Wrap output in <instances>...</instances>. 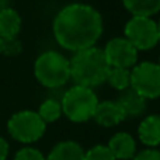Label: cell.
<instances>
[{
	"mask_svg": "<svg viewBox=\"0 0 160 160\" xmlns=\"http://www.w3.org/2000/svg\"><path fill=\"white\" fill-rule=\"evenodd\" d=\"M138 135L142 143L148 146L160 145V114L149 115L141 122L138 129Z\"/></svg>",
	"mask_w": 160,
	"mask_h": 160,
	"instance_id": "7c38bea8",
	"label": "cell"
},
{
	"mask_svg": "<svg viewBox=\"0 0 160 160\" xmlns=\"http://www.w3.org/2000/svg\"><path fill=\"white\" fill-rule=\"evenodd\" d=\"M158 65H159V66H160V58H159V63H158Z\"/></svg>",
	"mask_w": 160,
	"mask_h": 160,
	"instance_id": "484cf974",
	"label": "cell"
},
{
	"mask_svg": "<svg viewBox=\"0 0 160 160\" xmlns=\"http://www.w3.org/2000/svg\"><path fill=\"white\" fill-rule=\"evenodd\" d=\"M70 79L79 86L93 88L101 86L107 80L110 65L104 51L97 47L75 52L70 59Z\"/></svg>",
	"mask_w": 160,
	"mask_h": 160,
	"instance_id": "7a4b0ae2",
	"label": "cell"
},
{
	"mask_svg": "<svg viewBox=\"0 0 160 160\" xmlns=\"http://www.w3.org/2000/svg\"><path fill=\"white\" fill-rule=\"evenodd\" d=\"M22 51V44L17 38L13 39H4L2 47V53L6 56H17Z\"/></svg>",
	"mask_w": 160,
	"mask_h": 160,
	"instance_id": "d6986e66",
	"label": "cell"
},
{
	"mask_svg": "<svg viewBox=\"0 0 160 160\" xmlns=\"http://www.w3.org/2000/svg\"><path fill=\"white\" fill-rule=\"evenodd\" d=\"M122 4L132 16L152 17L160 11V0H122Z\"/></svg>",
	"mask_w": 160,
	"mask_h": 160,
	"instance_id": "9a60e30c",
	"label": "cell"
},
{
	"mask_svg": "<svg viewBox=\"0 0 160 160\" xmlns=\"http://www.w3.org/2000/svg\"><path fill=\"white\" fill-rule=\"evenodd\" d=\"M84 160H117L107 146L97 145L84 153Z\"/></svg>",
	"mask_w": 160,
	"mask_h": 160,
	"instance_id": "ac0fdd59",
	"label": "cell"
},
{
	"mask_svg": "<svg viewBox=\"0 0 160 160\" xmlns=\"http://www.w3.org/2000/svg\"><path fill=\"white\" fill-rule=\"evenodd\" d=\"M108 149L117 160H129L136 152V143L133 138L127 132H118L110 139Z\"/></svg>",
	"mask_w": 160,
	"mask_h": 160,
	"instance_id": "30bf717a",
	"label": "cell"
},
{
	"mask_svg": "<svg viewBox=\"0 0 160 160\" xmlns=\"http://www.w3.org/2000/svg\"><path fill=\"white\" fill-rule=\"evenodd\" d=\"M132 160H160V150L145 149L135 156Z\"/></svg>",
	"mask_w": 160,
	"mask_h": 160,
	"instance_id": "44dd1931",
	"label": "cell"
},
{
	"mask_svg": "<svg viewBox=\"0 0 160 160\" xmlns=\"http://www.w3.org/2000/svg\"><path fill=\"white\" fill-rule=\"evenodd\" d=\"M7 129L11 138L22 143H32L42 138L47 124L35 111H20L14 114L7 122Z\"/></svg>",
	"mask_w": 160,
	"mask_h": 160,
	"instance_id": "5b68a950",
	"label": "cell"
},
{
	"mask_svg": "<svg viewBox=\"0 0 160 160\" xmlns=\"http://www.w3.org/2000/svg\"><path fill=\"white\" fill-rule=\"evenodd\" d=\"M118 104L127 117H138L146 110V100L131 87L124 90L122 96L118 98Z\"/></svg>",
	"mask_w": 160,
	"mask_h": 160,
	"instance_id": "4fadbf2b",
	"label": "cell"
},
{
	"mask_svg": "<svg viewBox=\"0 0 160 160\" xmlns=\"http://www.w3.org/2000/svg\"><path fill=\"white\" fill-rule=\"evenodd\" d=\"M108 84L118 91H124L131 87V69L124 68H110L107 75Z\"/></svg>",
	"mask_w": 160,
	"mask_h": 160,
	"instance_id": "2e32d148",
	"label": "cell"
},
{
	"mask_svg": "<svg viewBox=\"0 0 160 160\" xmlns=\"http://www.w3.org/2000/svg\"><path fill=\"white\" fill-rule=\"evenodd\" d=\"M2 47H3V39L0 38V55H2Z\"/></svg>",
	"mask_w": 160,
	"mask_h": 160,
	"instance_id": "d4e9b609",
	"label": "cell"
},
{
	"mask_svg": "<svg viewBox=\"0 0 160 160\" xmlns=\"http://www.w3.org/2000/svg\"><path fill=\"white\" fill-rule=\"evenodd\" d=\"M10 7V0H0V10Z\"/></svg>",
	"mask_w": 160,
	"mask_h": 160,
	"instance_id": "603a6c76",
	"label": "cell"
},
{
	"mask_svg": "<svg viewBox=\"0 0 160 160\" xmlns=\"http://www.w3.org/2000/svg\"><path fill=\"white\" fill-rule=\"evenodd\" d=\"M93 118L101 127H115L121 124L127 118V115L118 101H98Z\"/></svg>",
	"mask_w": 160,
	"mask_h": 160,
	"instance_id": "9c48e42d",
	"label": "cell"
},
{
	"mask_svg": "<svg viewBox=\"0 0 160 160\" xmlns=\"http://www.w3.org/2000/svg\"><path fill=\"white\" fill-rule=\"evenodd\" d=\"M104 30L97 8L83 3H72L58 11L52 22L56 42L72 52L96 47Z\"/></svg>",
	"mask_w": 160,
	"mask_h": 160,
	"instance_id": "6da1fadb",
	"label": "cell"
},
{
	"mask_svg": "<svg viewBox=\"0 0 160 160\" xmlns=\"http://www.w3.org/2000/svg\"><path fill=\"white\" fill-rule=\"evenodd\" d=\"M20 30H21L20 14L11 7L0 10V38L3 41L17 38Z\"/></svg>",
	"mask_w": 160,
	"mask_h": 160,
	"instance_id": "8fae6325",
	"label": "cell"
},
{
	"mask_svg": "<svg viewBox=\"0 0 160 160\" xmlns=\"http://www.w3.org/2000/svg\"><path fill=\"white\" fill-rule=\"evenodd\" d=\"M34 75L44 87L58 88L70 79V62L55 51L44 52L34 63Z\"/></svg>",
	"mask_w": 160,
	"mask_h": 160,
	"instance_id": "3957f363",
	"label": "cell"
},
{
	"mask_svg": "<svg viewBox=\"0 0 160 160\" xmlns=\"http://www.w3.org/2000/svg\"><path fill=\"white\" fill-rule=\"evenodd\" d=\"M158 32H159V42H160V20L158 22Z\"/></svg>",
	"mask_w": 160,
	"mask_h": 160,
	"instance_id": "cb8c5ba5",
	"label": "cell"
},
{
	"mask_svg": "<svg viewBox=\"0 0 160 160\" xmlns=\"http://www.w3.org/2000/svg\"><path fill=\"white\" fill-rule=\"evenodd\" d=\"M98 104L93 88L75 84L62 97V112L73 122H86L93 118Z\"/></svg>",
	"mask_w": 160,
	"mask_h": 160,
	"instance_id": "277c9868",
	"label": "cell"
},
{
	"mask_svg": "<svg viewBox=\"0 0 160 160\" xmlns=\"http://www.w3.org/2000/svg\"><path fill=\"white\" fill-rule=\"evenodd\" d=\"M131 88L145 100L160 97V66L153 62H141L131 69Z\"/></svg>",
	"mask_w": 160,
	"mask_h": 160,
	"instance_id": "52a82bcc",
	"label": "cell"
},
{
	"mask_svg": "<svg viewBox=\"0 0 160 160\" xmlns=\"http://www.w3.org/2000/svg\"><path fill=\"white\" fill-rule=\"evenodd\" d=\"M38 115L41 117V119L45 124L49 122H55L59 119V117L62 115V105L59 101L53 98H48L39 105Z\"/></svg>",
	"mask_w": 160,
	"mask_h": 160,
	"instance_id": "e0dca14e",
	"label": "cell"
},
{
	"mask_svg": "<svg viewBox=\"0 0 160 160\" xmlns=\"http://www.w3.org/2000/svg\"><path fill=\"white\" fill-rule=\"evenodd\" d=\"M8 156V143L4 138L0 136V160H6Z\"/></svg>",
	"mask_w": 160,
	"mask_h": 160,
	"instance_id": "7402d4cb",
	"label": "cell"
},
{
	"mask_svg": "<svg viewBox=\"0 0 160 160\" xmlns=\"http://www.w3.org/2000/svg\"><path fill=\"white\" fill-rule=\"evenodd\" d=\"M102 51L111 68L132 69L138 63L139 51L125 37H117V38L110 39Z\"/></svg>",
	"mask_w": 160,
	"mask_h": 160,
	"instance_id": "ba28073f",
	"label": "cell"
},
{
	"mask_svg": "<svg viewBox=\"0 0 160 160\" xmlns=\"http://www.w3.org/2000/svg\"><path fill=\"white\" fill-rule=\"evenodd\" d=\"M124 37L138 51H149L159 44L158 22L152 17L132 16L125 24Z\"/></svg>",
	"mask_w": 160,
	"mask_h": 160,
	"instance_id": "8992f818",
	"label": "cell"
},
{
	"mask_svg": "<svg viewBox=\"0 0 160 160\" xmlns=\"http://www.w3.org/2000/svg\"><path fill=\"white\" fill-rule=\"evenodd\" d=\"M45 160H84V150L73 141L61 142L53 148Z\"/></svg>",
	"mask_w": 160,
	"mask_h": 160,
	"instance_id": "5bb4252c",
	"label": "cell"
},
{
	"mask_svg": "<svg viewBox=\"0 0 160 160\" xmlns=\"http://www.w3.org/2000/svg\"><path fill=\"white\" fill-rule=\"evenodd\" d=\"M14 160H45L44 155L34 148H22L17 152Z\"/></svg>",
	"mask_w": 160,
	"mask_h": 160,
	"instance_id": "ffe728a7",
	"label": "cell"
}]
</instances>
